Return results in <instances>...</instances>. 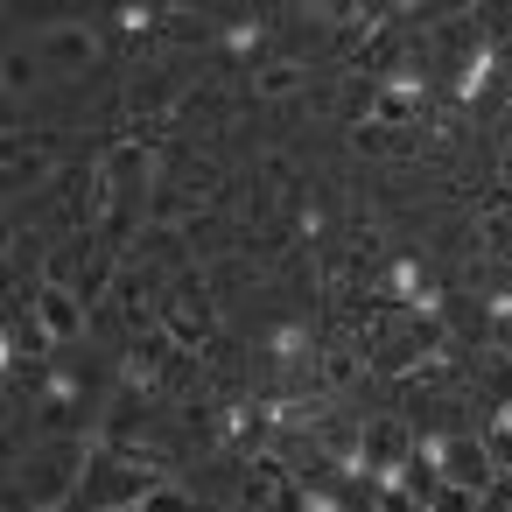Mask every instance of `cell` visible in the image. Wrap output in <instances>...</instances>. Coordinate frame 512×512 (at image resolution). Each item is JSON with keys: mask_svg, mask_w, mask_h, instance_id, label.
Segmentation results:
<instances>
[{"mask_svg": "<svg viewBox=\"0 0 512 512\" xmlns=\"http://www.w3.org/2000/svg\"><path fill=\"white\" fill-rule=\"evenodd\" d=\"M316 71L309 64H295V57H267L260 71H253V99H288V92H302Z\"/></svg>", "mask_w": 512, "mask_h": 512, "instance_id": "obj_5", "label": "cell"}, {"mask_svg": "<svg viewBox=\"0 0 512 512\" xmlns=\"http://www.w3.org/2000/svg\"><path fill=\"white\" fill-rule=\"evenodd\" d=\"M36 57H43V71L50 78H85V71H99V57H106V36L92 29V22H57V29H43L36 36Z\"/></svg>", "mask_w": 512, "mask_h": 512, "instance_id": "obj_4", "label": "cell"}, {"mask_svg": "<svg viewBox=\"0 0 512 512\" xmlns=\"http://www.w3.org/2000/svg\"><path fill=\"white\" fill-rule=\"evenodd\" d=\"M29 316H36V330H43L57 351H85V337H92V323H99L92 302H85L71 281H50V274L29 288Z\"/></svg>", "mask_w": 512, "mask_h": 512, "instance_id": "obj_3", "label": "cell"}, {"mask_svg": "<svg viewBox=\"0 0 512 512\" xmlns=\"http://www.w3.org/2000/svg\"><path fill=\"white\" fill-rule=\"evenodd\" d=\"M421 463H428L435 477H449V484L477 491V498H491V491H498V463H491V449H484V435H477V428L421 435Z\"/></svg>", "mask_w": 512, "mask_h": 512, "instance_id": "obj_2", "label": "cell"}, {"mask_svg": "<svg viewBox=\"0 0 512 512\" xmlns=\"http://www.w3.org/2000/svg\"><path fill=\"white\" fill-rule=\"evenodd\" d=\"M162 477L155 470H141L134 456H120V449H92V470H85V484H78V505H92V512H134L148 491H155Z\"/></svg>", "mask_w": 512, "mask_h": 512, "instance_id": "obj_1", "label": "cell"}, {"mask_svg": "<svg viewBox=\"0 0 512 512\" xmlns=\"http://www.w3.org/2000/svg\"><path fill=\"white\" fill-rule=\"evenodd\" d=\"M134 512H204V505H197V491H183L176 477H162V484H155V491H148Z\"/></svg>", "mask_w": 512, "mask_h": 512, "instance_id": "obj_6", "label": "cell"}, {"mask_svg": "<svg viewBox=\"0 0 512 512\" xmlns=\"http://www.w3.org/2000/svg\"><path fill=\"white\" fill-rule=\"evenodd\" d=\"M498 484H505V491H512V477H498Z\"/></svg>", "mask_w": 512, "mask_h": 512, "instance_id": "obj_7", "label": "cell"}]
</instances>
